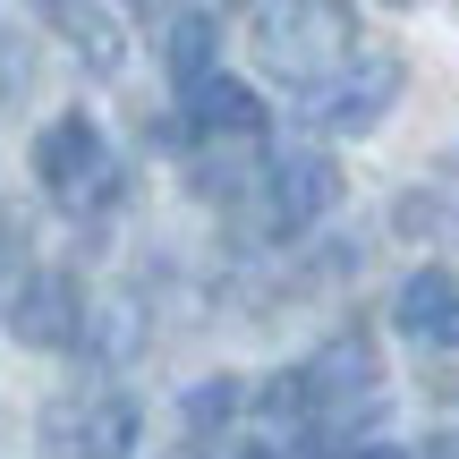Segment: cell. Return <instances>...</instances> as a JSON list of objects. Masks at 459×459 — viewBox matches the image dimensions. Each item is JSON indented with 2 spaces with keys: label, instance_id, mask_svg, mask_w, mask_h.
I'll list each match as a JSON object with an SVG mask.
<instances>
[{
  "label": "cell",
  "instance_id": "obj_1",
  "mask_svg": "<svg viewBox=\"0 0 459 459\" xmlns=\"http://www.w3.org/2000/svg\"><path fill=\"white\" fill-rule=\"evenodd\" d=\"M358 9H341V0H273V9H255V60L264 77H281L290 94H324L332 77H341L349 60H358Z\"/></svg>",
  "mask_w": 459,
  "mask_h": 459
},
{
  "label": "cell",
  "instance_id": "obj_2",
  "mask_svg": "<svg viewBox=\"0 0 459 459\" xmlns=\"http://www.w3.org/2000/svg\"><path fill=\"white\" fill-rule=\"evenodd\" d=\"M34 179H43V196L60 204V213H77V221H102L119 196H128V162L111 153V136H102L85 111H60L43 136H34Z\"/></svg>",
  "mask_w": 459,
  "mask_h": 459
},
{
  "label": "cell",
  "instance_id": "obj_3",
  "mask_svg": "<svg viewBox=\"0 0 459 459\" xmlns=\"http://www.w3.org/2000/svg\"><path fill=\"white\" fill-rule=\"evenodd\" d=\"M230 204H247V221H255L264 238H307V230L341 204V170L315 145H264V162L238 179Z\"/></svg>",
  "mask_w": 459,
  "mask_h": 459
},
{
  "label": "cell",
  "instance_id": "obj_4",
  "mask_svg": "<svg viewBox=\"0 0 459 459\" xmlns=\"http://www.w3.org/2000/svg\"><path fill=\"white\" fill-rule=\"evenodd\" d=\"M136 434H145V409L111 383H77V392L43 400V417H34L43 459H128Z\"/></svg>",
  "mask_w": 459,
  "mask_h": 459
},
{
  "label": "cell",
  "instance_id": "obj_5",
  "mask_svg": "<svg viewBox=\"0 0 459 459\" xmlns=\"http://www.w3.org/2000/svg\"><path fill=\"white\" fill-rule=\"evenodd\" d=\"M85 324H94V307H85V281L60 273V264H34L26 281H17L9 298V332L26 349H85Z\"/></svg>",
  "mask_w": 459,
  "mask_h": 459
},
{
  "label": "cell",
  "instance_id": "obj_6",
  "mask_svg": "<svg viewBox=\"0 0 459 459\" xmlns=\"http://www.w3.org/2000/svg\"><path fill=\"white\" fill-rule=\"evenodd\" d=\"M392 102H400V60H392V51H358L307 111H315V128H332V136H366Z\"/></svg>",
  "mask_w": 459,
  "mask_h": 459
},
{
  "label": "cell",
  "instance_id": "obj_7",
  "mask_svg": "<svg viewBox=\"0 0 459 459\" xmlns=\"http://www.w3.org/2000/svg\"><path fill=\"white\" fill-rule=\"evenodd\" d=\"M392 324H400V341H417V349H459V281L443 264L409 273L400 298H392Z\"/></svg>",
  "mask_w": 459,
  "mask_h": 459
},
{
  "label": "cell",
  "instance_id": "obj_8",
  "mask_svg": "<svg viewBox=\"0 0 459 459\" xmlns=\"http://www.w3.org/2000/svg\"><path fill=\"white\" fill-rule=\"evenodd\" d=\"M162 60H170V85L179 94H196L204 77H213V60H221V9H170L162 17Z\"/></svg>",
  "mask_w": 459,
  "mask_h": 459
},
{
  "label": "cell",
  "instance_id": "obj_9",
  "mask_svg": "<svg viewBox=\"0 0 459 459\" xmlns=\"http://www.w3.org/2000/svg\"><path fill=\"white\" fill-rule=\"evenodd\" d=\"M179 111H187V128H196V136H255L264 128V102L247 94L238 77H221V68L196 85V94H179Z\"/></svg>",
  "mask_w": 459,
  "mask_h": 459
},
{
  "label": "cell",
  "instance_id": "obj_10",
  "mask_svg": "<svg viewBox=\"0 0 459 459\" xmlns=\"http://www.w3.org/2000/svg\"><path fill=\"white\" fill-rule=\"evenodd\" d=\"M51 34H60L94 77H111V68L128 60V17L119 9H77V0H68V9H51Z\"/></svg>",
  "mask_w": 459,
  "mask_h": 459
},
{
  "label": "cell",
  "instance_id": "obj_11",
  "mask_svg": "<svg viewBox=\"0 0 459 459\" xmlns=\"http://www.w3.org/2000/svg\"><path fill=\"white\" fill-rule=\"evenodd\" d=\"M17 281H26V213L0 204V307L17 298Z\"/></svg>",
  "mask_w": 459,
  "mask_h": 459
},
{
  "label": "cell",
  "instance_id": "obj_12",
  "mask_svg": "<svg viewBox=\"0 0 459 459\" xmlns=\"http://www.w3.org/2000/svg\"><path fill=\"white\" fill-rule=\"evenodd\" d=\"M349 459H409V451H392V443H366V451H349Z\"/></svg>",
  "mask_w": 459,
  "mask_h": 459
},
{
  "label": "cell",
  "instance_id": "obj_13",
  "mask_svg": "<svg viewBox=\"0 0 459 459\" xmlns=\"http://www.w3.org/2000/svg\"><path fill=\"white\" fill-rule=\"evenodd\" d=\"M434 459H459V434H451V443H434Z\"/></svg>",
  "mask_w": 459,
  "mask_h": 459
},
{
  "label": "cell",
  "instance_id": "obj_14",
  "mask_svg": "<svg viewBox=\"0 0 459 459\" xmlns=\"http://www.w3.org/2000/svg\"><path fill=\"white\" fill-rule=\"evenodd\" d=\"M0 43H9V34H0ZM0 85H9V77H0Z\"/></svg>",
  "mask_w": 459,
  "mask_h": 459
}]
</instances>
